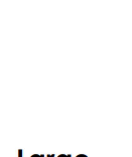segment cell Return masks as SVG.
<instances>
[{"label":"cell","mask_w":132,"mask_h":157,"mask_svg":"<svg viewBox=\"0 0 132 157\" xmlns=\"http://www.w3.org/2000/svg\"><path fill=\"white\" fill-rule=\"evenodd\" d=\"M30 157H45L44 154H33Z\"/></svg>","instance_id":"cell-2"},{"label":"cell","mask_w":132,"mask_h":157,"mask_svg":"<svg viewBox=\"0 0 132 157\" xmlns=\"http://www.w3.org/2000/svg\"><path fill=\"white\" fill-rule=\"evenodd\" d=\"M56 157H72V155H71V154H60Z\"/></svg>","instance_id":"cell-1"},{"label":"cell","mask_w":132,"mask_h":157,"mask_svg":"<svg viewBox=\"0 0 132 157\" xmlns=\"http://www.w3.org/2000/svg\"><path fill=\"white\" fill-rule=\"evenodd\" d=\"M76 157H88V156L86 154H78Z\"/></svg>","instance_id":"cell-4"},{"label":"cell","mask_w":132,"mask_h":157,"mask_svg":"<svg viewBox=\"0 0 132 157\" xmlns=\"http://www.w3.org/2000/svg\"><path fill=\"white\" fill-rule=\"evenodd\" d=\"M56 155L55 154H48V155H46V157H55Z\"/></svg>","instance_id":"cell-5"},{"label":"cell","mask_w":132,"mask_h":157,"mask_svg":"<svg viewBox=\"0 0 132 157\" xmlns=\"http://www.w3.org/2000/svg\"><path fill=\"white\" fill-rule=\"evenodd\" d=\"M22 154H23V150L22 149H19L18 150V157H23Z\"/></svg>","instance_id":"cell-3"}]
</instances>
